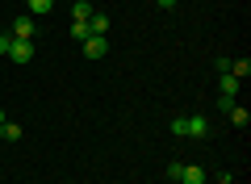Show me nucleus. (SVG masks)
Masks as SVG:
<instances>
[{"label": "nucleus", "mask_w": 251, "mask_h": 184, "mask_svg": "<svg viewBox=\"0 0 251 184\" xmlns=\"http://www.w3.org/2000/svg\"><path fill=\"white\" fill-rule=\"evenodd\" d=\"M176 184H205V172H201V167H193V163H180Z\"/></svg>", "instance_id": "obj_5"}, {"label": "nucleus", "mask_w": 251, "mask_h": 184, "mask_svg": "<svg viewBox=\"0 0 251 184\" xmlns=\"http://www.w3.org/2000/svg\"><path fill=\"white\" fill-rule=\"evenodd\" d=\"M21 134H25V130H21L17 122H4V126H0V138H4V142H21Z\"/></svg>", "instance_id": "obj_8"}, {"label": "nucleus", "mask_w": 251, "mask_h": 184, "mask_svg": "<svg viewBox=\"0 0 251 184\" xmlns=\"http://www.w3.org/2000/svg\"><path fill=\"white\" fill-rule=\"evenodd\" d=\"M25 4H29V17H46L54 9V0H25Z\"/></svg>", "instance_id": "obj_9"}, {"label": "nucleus", "mask_w": 251, "mask_h": 184, "mask_svg": "<svg viewBox=\"0 0 251 184\" xmlns=\"http://www.w3.org/2000/svg\"><path fill=\"white\" fill-rule=\"evenodd\" d=\"M9 59H13V63H29V59H34V42L13 38V42H9Z\"/></svg>", "instance_id": "obj_2"}, {"label": "nucleus", "mask_w": 251, "mask_h": 184, "mask_svg": "<svg viewBox=\"0 0 251 184\" xmlns=\"http://www.w3.org/2000/svg\"><path fill=\"white\" fill-rule=\"evenodd\" d=\"M239 84H243V79H234V76H226V71H222V97H230V101H234Z\"/></svg>", "instance_id": "obj_12"}, {"label": "nucleus", "mask_w": 251, "mask_h": 184, "mask_svg": "<svg viewBox=\"0 0 251 184\" xmlns=\"http://www.w3.org/2000/svg\"><path fill=\"white\" fill-rule=\"evenodd\" d=\"M88 34H100V38L109 34V17H105V13H92V17H88Z\"/></svg>", "instance_id": "obj_7"}, {"label": "nucleus", "mask_w": 251, "mask_h": 184, "mask_svg": "<svg viewBox=\"0 0 251 184\" xmlns=\"http://www.w3.org/2000/svg\"><path fill=\"white\" fill-rule=\"evenodd\" d=\"M72 184H75V180H72Z\"/></svg>", "instance_id": "obj_17"}, {"label": "nucleus", "mask_w": 251, "mask_h": 184, "mask_svg": "<svg viewBox=\"0 0 251 184\" xmlns=\"http://www.w3.org/2000/svg\"><path fill=\"white\" fill-rule=\"evenodd\" d=\"M72 38L84 42V38H88V21H72Z\"/></svg>", "instance_id": "obj_13"}, {"label": "nucleus", "mask_w": 251, "mask_h": 184, "mask_svg": "<svg viewBox=\"0 0 251 184\" xmlns=\"http://www.w3.org/2000/svg\"><path fill=\"white\" fill-rule=\"evenodd\" d=\"M105 51H109V38H100V34H88V38H84V54H88V59H100Z\"/></svg>", "instance_id": "obj_4"}, {"label": "nucleus", "mask_w": 251, "mask_h": 184, "mask_svg": "<svg viewBox=\"0 0 251 184\" xmlns=\"http://www.w3.org/2000/svg\"><path fill=\"white\" fill-rule=\"evenodd\" d=\"M172 134H176V138H205L209 122L205 117H176V122H172Z\"/></svg>", "instance_id": "obj_1"}, {"label": "nucleus", "mask_w": 251, "mask_h": 184, "mask_svg": "<svg viewBox=\"0 0 251 184\" xmlns=\"http://www.w3.org/2000/svg\"><path fill=\"white\" fill-rule=\"evenodd\" d=\"M226 113H230V126H239V130H243V126L251 122V113H247V109H239V105H230Z\"/></svg>", "instance_id": "obj_10"}, {"label": "nucleus", "mask_w": 251, "mask_h": 184, "mask_svg": "<svg viewBox=\"0 0 251 184\" xmlns=\"http://www.w3.org/2000/svg\"><path fill=\"white\" fill-rule=\"evenodd\" d=\"M155 4H159V9H176V0H155Z\"/></svg>", "instance_id": "obj_15"}, {"label": "nucleus", "mask_w": 251, "mask_h": 184, "mask_svg": "<svg viewBox=\"0 0 251 184\" xmlns=\"http://www.w3.org/2000/svg\"><path fill=\"white\" fill-rule=\"evenodd\" d=\"M4 122H9V113H4V109H0V126H4Z\"/></svg>", "instance_id": "obj_16"}, {"label": "nucleus", "mask_w": 251, "mask_h": 184, "mask_svg": "<svg viewBox=\"0 0 251 184\" xmlns=\"http://www.w3.org/2000/svg\"><path fill=\"white\" fill-rule=\"evenodd\" d=\"M13 38H21V42H34V17H29V13H21V17L13 21Z\"/></svg>", "instance_id": "obj_3"}, {"label": "nucleus", "mask_w": 251, "mask_h": 184, "mask_svg": "<svg viewBox=\"0 0 251 184\" xmlns=\"http://www.w3.org/2000/svg\"><path fill=\"white\" fill-rule=\"evenodd\" d=\"M226 76H234V79H247V76H251V59H230Z\"/></svg>", "instance_id": "obj_6"}, {"label": "nucleus", "mask_w": 251, "mask_h": 184, "mask_svg": "<svg viewBox=\"0 0 251 184\" xmlns=\"http://www.w3.org/2000/svg\"><path fill=\"white\" fill-rule=\"evenodd\" d=\"M9 42H13V34H0V54H9Z\"/></svg>", "instance_id": "obj_14"}, {"label": "nucleus", "mask_w": 251, "mask_h": 184, "mask_svg": "<svg viewBox=\"0 0 251 184\" xmlns=\"http://www.w3.org/2000/svg\"><path fill=\"white\" fill-rule=\"evenodd\" d=\"M92 17V4L88 0H75V9H72V21H88Z\"/></svg>", "instance_id": "obj_11"}]
</instances>
